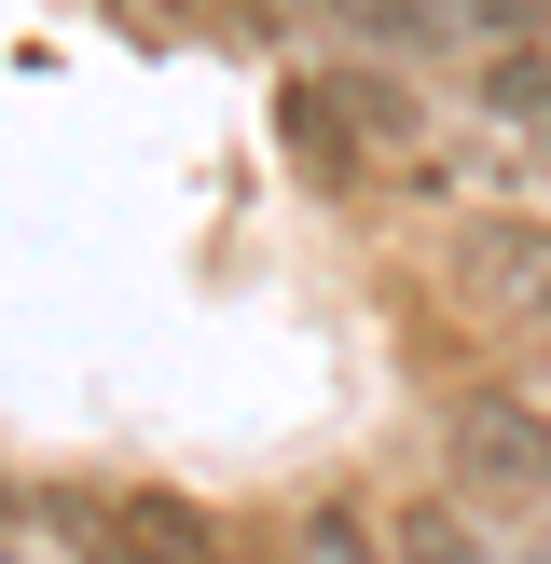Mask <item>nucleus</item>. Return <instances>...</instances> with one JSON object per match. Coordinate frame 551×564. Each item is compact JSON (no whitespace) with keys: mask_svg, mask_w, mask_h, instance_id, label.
I'll return each instance as SVG.
<instances>
[{"mask_svg":"<svg viewBox=\"0 0 551 564\" xmlns=\"http://www.w3.org/2000/svg\"><path fill=\"white\" fill-rule=\"evenodd\" d=\"M276 152H290L303 193H372L386 165L428 152V97L372 55H331V69H290L276 83Z\"/></svg>","mask_w":551,"mask_h":564,"instance_id":"f257e3e1","label":"nucleus"},{"mask_svg":"<svg viewBox=\"0 0 551 564\" xmlns=\"http://www.w3.org/2000/svg\"><path fill=\"white\" fill-rule=\"evenodd\" d=\"M441 496L455 510H551V413L523 386H455L441 400Z\"/></svg>","mask_w":551,"mask_h":564,"instance_id":"f03ea898","label":"nucleus"},{"mask_svg":"<svg viewBox=\"0 0 551 564\" xmlns=\"http://www.w3.org/2000/svg\"><path fill=\"white\" fill-rule=\"evenodd\" d=\"M441 290H455V317L551 345V207H483L455 248H441Z\"/></svg>","mask_w":551,"mask_h":564,"instance_id":"7ed1b4c3","label":"nucleus"},{"mask_svg":"<svg viewBox=\"0 0 551 564\" xmlns=\"http://www.w3.org/2000/svg\"><path fill=\"white\" fill-rule=\"evenodd\" d=\"M55 538H69L83 564H235L220 523L193 510L180 482H69L55 496Z\"/></svg>","mask_w":551,"mask_h":564,"instance_id":"20e7f679","label":"nucleus"},{"mask_svg":"<svg viewBox=\"0 0 551 564\" xmlns=\"http://www.w3.org/2000/svg\"><path fill=\"white\" fill-rule=\"evenodd\" d=\"M386 564H496V551H483V523L455 496H400L386 510Z\"/></svg>","mask_w":551,"mask_h":564,"instance_id":"39448f33","label":"nucleus"},{"mask_svg":"<svg viewBox=\"0 0 551 564\" xmlns=\"http://www.w3.org/2000/svg\"><path fill=\"white\" fill-rule=\"evenodd\" d=\"M483 110L523 124V138H551V42H496L483 55Z\"/></svg>","mask_w":551,"mask_h":564,"instance_id":"423d86ee","label":"nucleus"},{"mask_svg":"<svg viewBox=\"0 0 551 564\" xmlns=\"http://www.w3.org/2000/svg\"><path fill=\"white\" fill-rule=\"evenodd\" d=\"M303 564H386V510H345V496H317V510H303Z\"/></svg>","mask_w":551,"mask_h":564,"instance_id":"0eeeda50","label":"nucleus"},{"mask_svg":"<svg viewBox=\"0 0 551 564\" xmlns=\"http://www.w3.org/2000/svg\"><path fill=\"white\" fill-rule=\"evenodd\" d=\"M358 14H372L386 42H428V28H441V14H468V0H358Z\"/></svg>","mask_w":551,"mask_h":564,"instance_id":"6e6552de","label":"nucleus"},{"mask_svg":"<svg viewBox=\"0 0 551 564\" xmlns=\"http://www.w3.org/2000/svg\"><path fill=\"white\" fill-rule=\"evenodd\" d=\"M0 510H14V482H0Z\"/></svg>","mask_w":551,"mask_h":564,"instance_id":"1a4fd4ad","label":"nucleus"}]
</instances>
